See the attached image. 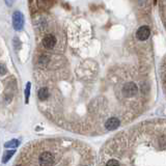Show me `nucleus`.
<instances>
[{
    "instance_id": "obj_3",
    "label": "nucleus",
    "mask_w": 166,
    "mask_h": 166,
    "mask_svg": "<svg viewBox=\"0 0 166 166\" xmlns=\"http://www.w3.org/2000/svg\"><path fill=\"white\" fill-rule=\"evenodd\" d=\"M54 162V156L49 152H45L40 156V166H51Z\"/></svg>"
},
{
    "instance_id": "obj_5",
    "label": "nucleus",
    "mask_w": 166,
    "mask_h": 166,
    "mask_svg": "<svg viewBox=\"0 0 166 166\" xmlns=\"http://www.w3.org/2000/svg\"><path fill=\"white\" fill-rule=\"evenodd\" d=\"M42 44H43L44 48H46V49H52L56 45V38L52 34H48L43 38Z\"/></svg>"
},
{
    "instance_id": "obj_4",
    "label": "nucleus",
    "mask_w": 166,
    "mask_h": 166,
    "mask_svg": "<svg viewBox=\"0 0 166 166\" xmlns=\"http://www.w3.org/2000/svg\"><path fill=\"white\" fill-rule=\"evenodd\" d=\"M149 35H151V29L147 25L141 26L136 32V38L139 40H147L149 38Z\"/></svg>"
},
{
    "instance_id": "obj_2",
    "label": "nucleus",
    "mask_w": 166,
    "mask_h": 166,
    "mask_svg": "<svg viewBox=\"0 0 166 166\" xmlns=\"http://www.w3.org/2000/svg\"><path fill=\"white\" fill-rule=\"evenodd\" d=\"M13 26L16 30H21L24 26V16L21 12H15L13 16Z\"/></svg>"
},
{
    "instance_id": "obj_12",
    "label": "nucleus",
    "mask_w": 166,
    "mask_h": 166,
    "mask_svg": "<svg viewBox=\"0 0 166 166\" xmlns=\"http://www.w3.org/2000/svg\"><path fill=\"white\" fill-rule=\"evenodd\" d=\"M6 73V68H5L4 64H0V75H4Z\"/></svg>"
},
{
    "instance_id": "obj_8",
    "label": "nucleus",
    "mask_w": 166,
    "mask_h": 166,
    "mask_svg": "<svg viewBox=\"0 0 166 166\" xmlns=\"http://www.w3.org/2000/svg\"><path fill=\"white\" fill-rule=\"evenodd\" d=\"M15 152H16L15 149H11V151H6V152H5L4 155H3V158H2V159H3L2 160L3 163H6V162L12 158V156L15 154Z\"/></svg>"
},
{
    "instance_id": "obj_13",
    "label": "nucleus",
    "mask_w": 166,
    "mask_h": 166,
    "mask_svg": "<svg viewBox=\"0 0 166 166\" xmlns=\"http://www.w3.org/2000/svg\"><path fill=\"white\" fill-rule=\"evenodd\" d=\"M5 2H6V4L12 5V4H13V2H14V0H5Z\"/></svg>"
},
{
    "instance_id": "obj_7",
    "label": "nucleus",
    "mask_w": 166,
    "mask_h": 166,
    "mask_svg": "<svg viewBox=\"0 0 166 166\" xmlns=\"http://www.w3.org/2000/svg\"><path fill=\"white\" fill-rule=\"evenodd\" d=\"M38 99H40V101L47 100V99L49 98V90H48V88H46V87L40 88L38 92Z\"/></svg>"
},
{
    "instance_id": "obj_9",
    "label": "nucleus",
    "mask_w": 166,
    "mask_h": 166,
    "mask_svg": "<svg viewBox=\"0 0 166 166\" xmlns=\"http://www.w3.org/2000/svg\"><path fill=\"white\" fill-rule=\"evenodd\" d=\"M20 144V142H19V140H17V139H13V140H11V141H9V142H6L4 144V147H17L18 145Z\"/></svg>"
},
{
    "instance_id": "obj_10",
    "label": "nucleus",
    "mask_w": 166,
    "mask_h": 166,
    "mask_svg": "<svg viewBox=\"0 0 166 166\" xmlns=\"http://www.w3.org/2000/svg\"><path fill=\"white\" fill-rule=\"evenodd\" d=\"M106 166H119V163L117 160L112 159V160H109V161L107 162Z\"/></svg>"
},
{
    "instance_id": "obj_1",
    "label": "nucleus",
    "mask_w": 166,
    "mask_h": 166,
    "mask_svg": "<svg viewBox=\"0 0 166 166\" xmlns=\"http://www.w3.org/2000/svg\"><path fill=\"white\" fill-rule=\"evenodd\" d=\"M138 92V88L135 85L133 82H128L126 83L123 87V94L125 95V97L127 98H131V97H134L135 95Z\"/></svg>"
},
{
    "instance_id": "obj_11",
    "label": "nucleus",
    "mask_w": 166,
    "mask_h": 166,
    "mask_svg": "<svg viewBox=\"0 0 166 166\" xmlns=\"http://www.w3.org/2000/svg\"><path fill=\"white\" fill-rule=\"evenodd\" d=\"M29 92H30V83L28 82L27 85H26V89H25V97H26V103L28 102V98H29Z\"/></svg>"
},
{
    "instance_id": "obj_6",
    "label": "nucleus",
    "mask_w": 166,
    "mask_h": 166,
    "mask_svg": "<svg viewBox=\"0 0 166 166\" xmlns=\"http://www.w3.org/2000/svg\"><path fill=\"white\" fill-rule=\"evenodd\" d=\"M119 126V119L116 118V117H111L105 123V127H106L107 130L109 131H113L115 129H117Z\"/></svg>"
}]
</instances>
